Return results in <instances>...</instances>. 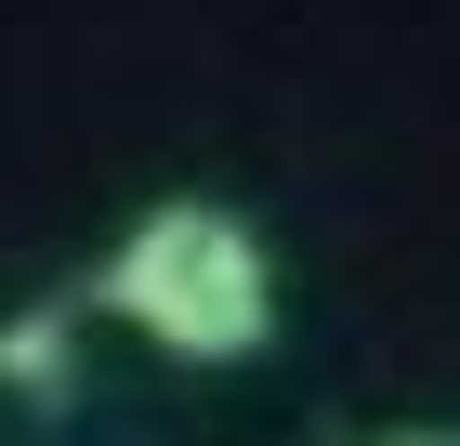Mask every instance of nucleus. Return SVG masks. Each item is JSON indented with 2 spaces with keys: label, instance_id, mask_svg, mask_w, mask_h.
<instances>
[{
  "label": "nucleus",
  "instance_id": "nucleus-2",
  "mask_svg": "<svg viewBox=\"0 0 460 446\" xmlns=\"http://www.w3.org/2000/svg\"><path fill=\"white\" fill-rule=\"evenodd\" d=\"M0 368L27 380V394H66V328L40 315V328H0Z\"/></svg>",
  "mask_w": 460,
  "mask_h": 446
},
{
  "label": "nucleus",
  "instance_id": "nucleus-3",
  "mask_svg": "<svg viewBox=\"0 0 460 446\" xmlns=\"http://www.w3.org/2000/svg\"><path fill=\"white\" fill-rule=\"evenodd\" d=\"M368 446H460V433H434V420H408V433H368Z\"/></svg>",
  "mask_w": 460,
  "mask_h": 446
},
{
  "label": "nucleus",
  "instance_id": "nucleus-1",
  "mask_svg": "<svg viewBox=\"0 0 460 446\" xmlns=\"http://www.w3.org/2000/svg\"><path fill=\"white\" fill-rule=\"evenodd\" d=\"M93 302H106L132 342H158L172 368H250V354L277 342V249H263V223H237L224 197H158L132 237L106 249Z\"/></svg>",
  "mask_w": 460,
  "mask_h": 446
}]
</instances>
